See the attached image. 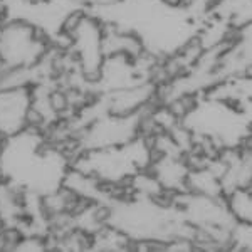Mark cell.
Masks as SVG:
<instances>
[{
	"label": "cell",
	"instance_id": "6da1fadb",
	"mask_svg": "<svg viewBox=\"0 0 252 252\" xmlns=\"http://www.w3.org/2000/svg\"><path fill=\"white\" fill-rule=\"evenodd\" d=\"M31 111V96L26 89L0 93V135L15 136L22 131Z\"/></svg>",
	"mask_w": 252,
	"mask_h": 252
}]
</instances>
